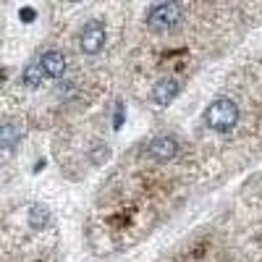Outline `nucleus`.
Here are the masks:
<instances>
[{"label": "nucleus", "mask_w": 262, "mask_h": 262, "mask_svg": "<svg viewBox=\"0 0 262 262\" xmlns=\"http://www.w3.org/2000/svg\"><path fill=\"white\" fill-rule=\"evenodd\" d=\"M79 45H81L84 53H90V55L100 53L102 45H105V27L100 24V21H90V24L81 29V34H79Z\"/></svg>", "instance_id": "obj_3"}, {"label": "nucleus", "mask_w": 262, "mask_h": 262, "mask_svg": "<svg viewBox=\"0 0 262 262\" xmlns=\"http://www.w3.org/2000/svg\"><path fill=\"white\" fill-rule=\"evenodd\" d=\"M39 66H42V71H45V76H50V79H63V74L69 71V60H66V55L58 53V50H48L39 58Z\"/></svg>", "instance_id": "obj_6"}, {"label": "nucleus", "mask_w": 262, "mask_h": 262, "mask_svg": "<svg viewBox=\"0 0 262 262\" xmlns=\"http://www.w3.org/2000/svg\"><path fill=\"white\" fill-rule=\"evenodd\" d=\"M184 8L179 3H158L152 6L147 13V29H152L155 34H165L170 29H176V24L181 21Z\"/></svg>", "instance_id": "obj_2"}, {"label": "nucleus", "mask_w": 262, "mask_h": 262, "mask_svg": "<svg viewBox=\"0 0 262 262\" xmlns=\"http://www.w3.org/2000/svg\"><path fill=\"white\" fill-rule=\"evenodd\" d=\"M147 155L152 160H170L179 155V142L173 137H158L147 144Z\"/></svg>", "instance_id": "obj_5"}, {"label": "nucleus", "mask_w": 262, "mask_h": 262, "mask_svg": "<svg viewBox=\"0 0 262 262\" xmlns=\"http://www.w3.org/2000/svg\"><path fill=\"white\" fill-rule=\"evenodd\" d=\"M176 95H179V81L173 76H165V79L155 81V86H152V102H155L158 107L170 105L173 100H176Z\"/></svg>", "instance_id": "obj_4"}, {"label": "nucleus", "mask_w": 262, "mask_h": 262, "mask_svg": "<svg viewBox=\"0 0 262 262\" xmlns=\"http://www.w3.org/2000/svg\"><path fill=\"white\" fill-rule=\"evenodd\" d=\"M238 113L242 111H238V105L231 97H217L205 111V121L212 131H217V134H228V131H233L236 123H238Z\"/></svg>", "instance_id": "obj_1"}, {"label": "nucleus", "mask_w": 262, "mask_h": 262, "mask_svg": "<svg viewBox=\"0 0 262 262\" xmlns=\"http://www.w3.org/2000/svg\"><path fill=\"white\" fill-rule=\"evenodd\" d=\"M42 81H45V71H42L39 63H32L24 69V84L29 86V90H39Z\"/></svg>", "instance_id": "obj_7"}]
</instances>
